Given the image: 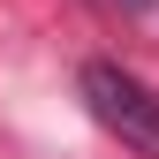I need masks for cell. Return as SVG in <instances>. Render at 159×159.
Returning <instances> with one entry per match:
<instances>
[{"mask_svg":"<svg viewBox=\"0 0 159 159\" xmlns=\"http://www.w3.org/2000/svg\"><path fill=\"white\" fill-rule=\"evenodd\" d=\"M106 8H129V15H136V8H152V0H106Z\"/></svg>","mask_w":159,"mask_h":159,"instance_id":"7a4b0ae2","label":"cell"},{"mask_svg":"<svg viewBox=\"0 0 159 159\" xmlns=\"http://www.w3.org/2000/svg\"><path fill=\"white\" fill-rule=\"evenodd\" d=\"M76 91H84L91 121L106 129V136H121L136 159H159V91L136 68H121V61H84V68H76Z\"/></svg>","mask_w":159,"mask_h":159,"instance_id":"6da1fadb","label":"cell"}]
</instances>
